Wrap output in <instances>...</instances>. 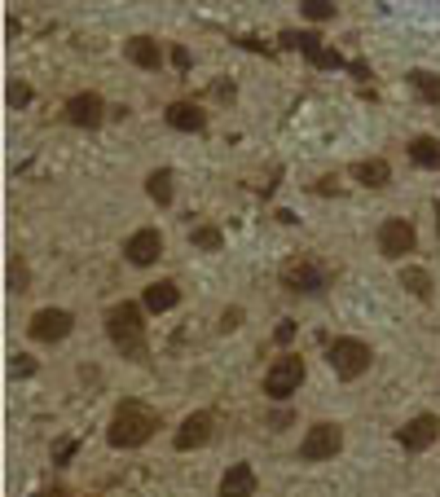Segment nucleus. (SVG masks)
Segmentation results:
<instances>
[{"label":"nucleus","instance_id":"4468645a","mask_svg":"<svg viewBox=\"0 0 440 497\" xmlns=\"http://www.w3.org/2000/svg\"><path fill=\"white\" fill-rule=\"evenodd\" d=\"M123 58L133 62V66H141V71H159L163 48H159V40H150V36H133V40L123 44Z\"/></svg>","mask_w":440,"mask_h":497},{"label":"nucleus","instance_id":"f257e3e1","mask_svg":"<svg viewBox=\"0 0 440 497\" xmlns=\"http://www.w3.org/2000/svg\"><path fill=\"white\" fill-rule=\"evenodd\" d=\"M154 427H159L154 409H145L141 401H123L111 418V427H106V440L115 449H137V444H145L154 436Z\"/></svg>","mask_w":440,"mask_h":497},{"label":"nucleus","instance_id":"6e6552de","mask_svg":"<svg viewBox=\"0 0 440 497\" xmlns=\"http://www.w3.org/2000/svg\"><path fill=\"white\" fill-rule=\"evenodd\" d=\"M414 225L409 220H383L379 225V251L387 255V260H401V255H409L414 251Z\"/></svg>","mask_w":440,"mask_h":497},{"label":"nucleus","instance_id":"9d476101","mask_svg":"<svg viewBox=\"0 0 440 497\" xmlns=\"http://www.w3.org/2000/svg\"><path fill=\"white\" fill-rule=\"evenodd\" d=\"M440 436V423L431 414H419V418H409V423L396 431V444L401 449H409V454H419V449H427V444Z\"/></svg>","mask_w":440,"mask_h":497},{"label":"nucleus","instance_id":"0eeeda50","mask_svg":"<svg viewBox=\"0 0 440 497\" xmlns=\"http://www.w3.org/2000/svg\"><path fill=\"white\" fill-rule=\"evenodd\" d=\"M282 44H287V48H300V53H308V62L322 66V71L344 66V58H339V53L322 48V36H317V31H287V36H282Z\"/></svg>","mask_w":440,"mask_h":497},{"label":"nucleus","instance_id":"cd10ccee","mask_svg":"<svg viewBox=\"0 0 440 497\" xmlns=\"http://www.w3.org/2000/svg\"><path fill=\"white\" fill-rule=\"evenodd\" d=\"M242 326V308H225V317H220V330H238Z\"/></svg>","mask_w":440,"mask_h":497},{"label":"nucleus","instance_id":"bb28decb","mask_svg":"<svg viewBox=\"0 0 440 497\" xmlns=\"http://www.w3.org/2000/svg\"><path fill=\"white\" fill-rule=\"evenodd\" d=\"M14 374H18V379H31V374H36V361L18 352V357H14Z\"/></svg>","mask_w":440,"mask_h":497},{"label":"nucleus","instance_id":"c756f323","mask_svg":"<svg viewBox=\"0 0 440 497\" xmlns=\"http://www.w3.org/2000/svg\"><path fill=\"white\" fill-rule=\"evenodd\" d=\"M71 454H75V444H71V440H62V444H58V454H53V458H58V462H66Z\"/></svg>","mask_w":440,"mask_h":497},{"label":"nucleus","instance_id":"423d86ee","mask_svg":"<svg viewBox=\"0 0 440 497\" xmlns=\"http://www.w3.org/2000/svg\"><path fill=\"white\" fill-rule=\"evenodd\" d=\"M282 282L291 286V291H304V295H317L322 286H326V269L317 265V260H287L282 265Z\"/></svg>","mask_w":440,"mask_h":497},{"label":"nucleus","instance_id":"1a4fd4ad","mask_svg":"<svg viewBox=\"0 0 440 497\" xmlns=\"http://www.w3.org/2000/svg\"><path fill=\"white\" fill-rule=\"evenodd\" d=\"M71 312L66 308H40L31 317V339H40V344H58V339L71 334Z\"/></svg>","mask_w":440,"mask_h":497},{"label":"nucleus","instance_id":"a211bd4d","mask_svg":"<svg viewBox=\"0 0 440 497\" xmlns=\"http://www.w3.org/2000/svg\"><path fill=\"white\" fill-rule=\"evenodd\" d=\"M352 176H357L366 190H383L387 180H392V168H387L383 159H366V163H357V168H352Z\"/></svg>","mask_w":440,"mask_h":497},{"label":"nucleus","instance_id":"b1692460","mask_svg":"<svg viewBox=\"0 0 440 497\" xmlns=\"http://www.w3.org/2000/svg\"><path fill=\"white\" fill-rule=\"evenodd\" d=\"M300 14L313 22H326V18H334V0H300Z\"/></svg>","mask_w":440,"mask_h":497},{"label":"nucleus","instance_id":"2eb2a0df","mask_svg":"<svg viewBox=\"0 0 440 497\" xmlns=\"http://www.w3.org/2000/svg\"><path fill=\"white\" fill-rule=\"evenodd\" d=\"M220 497H255V471L247 462H234L220 476Z\"/></svg>","mask_w":440,"mask_h":497},{"label":"nucleus","instance_id":"c85d7f7f","mask_svg":"<svg viewBox=\"0 0 440 497\" xmlns=\"http://www.w3.org/2000/svg\"><path fill=\"white\" fill-rule=\"evenodd\" d=\"M9 101H14V106H27V101H31V88H27V84H9Z\"/></svg>","mask_w":440,"mask_h":497},{"label":"nucleus","instance_id":"9b49d317","mask_svg":"<svg viewBox=\"0 0 440 497\" xmlns=\"http://www.w3.org/2000/svg\"><path fill=\"white\" fill-rule=\"evenodd\" d=\"M123 255L133 260V265H141V269L154 265V260L163 255V233H159V229H137L133 238L123 242Z\"/></svg>","mask_w":440,"mask_h":497},{"label":"nucleus","instance_id":"a878e982","mask_svg":"<svg viewBox=\"0 0 440 497\" xmlns=\"http://www.w3.org/2000/svg\"><path fill=\"white\" fill-rule=\"evenodd\" d=\"M168 58H172V66H176V71H190V66H194V58H190V48H185V44H176Z\"/></svg>","mask_w":440,"mask_h":497},{"label":"nucleus","instance_id":"f03ea898","mask_svg":"<svg viewBox=\"0 0 440 497\" xmlns=\"http://www.w3.org/2000/svg\"><path fill=\"white\" fill-rule=\"evenodd\" d=\"M106 334H111V344L123 357H133V361L145 357V322H141V308L137 304H115L106 312Z\"/></svg>","mask_w":440,"mask_h":497},{"label":"nucleus","instance_id":"39448f33","mask_svg":"<svg viewBox=\"0 0 440 497\" xmlns=\"http://www.w3.org/2000/svg\"><path fill=\"white\" fill-rule=\"evenodd\" d=\"M344 449V431L334 427V423H313L308 427V436L300 440V458L304 462H326Z\"/></svg>","mask_w":440,"mask_h":497},{"label":"nucleus","instance_id":"4be33fe9","mask_svg":"<svg viewBox=\"0 0 440 497\" xmlns=\"http://www.w3.org/2000/svg\"><path fill=\"white\" fill-rule=\"evenodd\" d=\"M145 194L159 203V207H168L172 203V172H150L145 176Z\"/></svg>","mask_w":440,"mask_h":497},{"label":"nucleus","instance_id":"6ab92c4d","mask_svg":"<svg viewBox=\"0 0 440 497\" xmlns=\"http://www.w3.org/2000/svg\"><path fill=\"white\" fill-rule=\"evenodd\" d=\"M409 159L419 168H440V141L436 137H414L409 141Z\"/></svg>","mask_w":440,"mask_h":497},{"label":"nucleus","instance_id":"412c9836","mask_svg":"<svg viewBox=\"0 0 440 497\" xmlns=\"http://www.w3.org/2000/svg\"><path fill=\"white\" fill-rule=\"evenodd\" d=\"M401 286L419 299H431V273L427 269H401Z\"/></svg>","mask_w":440,"mask_h":497},{"label":"nucleus","instance_id":"f3484780","mask_svg":"<svg viewBox=\"0 0 440 497\" xmlns=\"http://www.w3.org/2000/svg\"><path fill=\"white\" fill-rule=\"evenodd\" d=\"M180 304V291H176V282H150L145 286V308L150 312H168V308H176Z\"/></svg>","mask_w":440,"mask_h":497},{"label":"nucleus","instance_id":"f8f14e48","mask_svg":"<svg viewBox=\"0 0 440 497\" xmlns=\"http://www.w3.org/2000/svg\"><path fill=\"white\" fill-rule=\"evenodd\" d=\"M66 119H71L75 128H97L101 119H106V101H101L97 93H75V97L66 101Z\"/></svg>","mask_w":440,"mask_h":497},{"label":"nucleus","instance_id":"20e7f679","mask_svg":"<svg viewBox=\"0 0 440 497\" xmlns=\"http://www.w3.org/2000/svg\"><path fill=\"white\" fill-rule=\"evenodd\" d=\"M300 383H304V361H300V357H277V361L269 365V374H265V391H269L273 401L295 396Z\"/></svg>","mask_w":440,"mask_h":497},{"label":"nucleus","instance_id":"ddd939ff","mask_svg":"<svg viewBox=\"0 0 440 497\" xmlns=\"http://www.w3.org/2000/svg\"><path fill=\"white\" fill-rule=\"evenodd\" d=\"M207 440H212V414H190L185 423L176 427V440L172 444L185 454V449H198V444H207Z\"/></svg>","mask_w":440,"mask_h":497},{"label":"nucleus","instance_id":"5701e85b","mask_svg":"<svg viewBox=\"0 0 440 497\" xmlns=\"http://www.w3.org/2000/svg\"><path fill=\"white\" fill-rule=\"evenodd\" d=\"M194 247H203V251H220V247H225V233H220L216 225H198V229H194Z\"/></svg>","mask_w":440,"mask_h":497},{"label":"nucleus","instance_id":"393cba45","mask_svg":"<svg viewBox=\"0 0 440 497\" xmlns=\"http://www.w3.org/2000/svg\"><path fill=\"white\" fill-rule=\"evenodd\" d=\"M9 291L14 295L27 291V265H22V260H14V265H9Z\"/></svg>","mask_w":440,"mask_h":497},{"label":"nucleus","instance_id":"dca6fc26","mask_svg":"<svg viewBox=\"0 0 440 497\" xmlns=\"http://www.w3.org/2000/svg\"><path fill=\"white\" fill-rule=\"evenodd\" d=\"M168 123L176 128V133H203V111L198 106H190V101H172L168 106Z\"/></svg>","mask_w":440,"mask_h":497},{"label":"nucleus","instance_id":"7ed1b4c3","mask_svg":"<svg viewBox=\"0 0 440 497\" xmlns=\"http://www.w3.org/2000/svg\"><path fill=\"white\" fill-rule=\"evenodd\" d=\"M326 361H330V370L339 374V379H361L370 370V344H361V339H334V344L326 348Z\"/></svg>","mask_w":440,"mask_h":497},{"label":"nucleus","instance_id":"aec40b11","mask_svg":"<svg viewBox=\"0 0 440 497\" xmlns=\"http://www.w3.org/2000/svg\"><path fill=\"white\" fill-rule=\"evenodd\" d=\"M409 84H414V93H419L423 101L440 106V75H431V71H409Z\"/></svg>","mask_w":440,"mask_h":497}]
</instances>
